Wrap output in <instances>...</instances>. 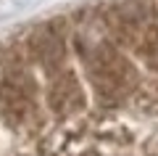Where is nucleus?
<instances>
[{"mask_svg":"<svg viewBox=\"0 0 158 156\" xmlns=\"http://www.w3.org/2000/svg\"><path fill=\"white\" fill-rule=\"evenodd\" d=\"M24 50H27L29 61L37 64L48 77L66 66V37L58 24L34 27L29 37L24 40Z\"/></svg>","mask_w":158,"mask_h":156,"instance_id":"f257e3e1","label":"nucleus"}]
</instances>
